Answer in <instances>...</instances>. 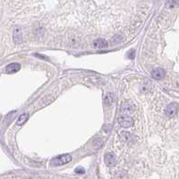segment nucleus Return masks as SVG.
Instances as JSON below:
<instances>
[{"label": "nucleus", "instance_id": "11", "mask_svg": "<svg viewBox=\"0 0 179 179\" xmlns=\"http://www.w3.org/2000/svg\"><path fill=\"white\" fill-rule=\"evenodd\" d=\"M115 97H114V95L112 94V93H108L107 96H106V98H105V102H106V104L107 105H111L112 103H113L114 101H115V98H114Z\"/></svg>", "mask_w": 179, "mask_h": 179}, {"label": "nucleus", "instance_id": "1", "mask_svg": "<svg viewBox=\"0 0 179 179\" xmlns=\"http://www.w3.org/2000/svg\"><path fill=\"white\" fill-rule=\"evenodd\" d=\"M71 160H72V156L70 154H64L52 158L50 164L52 166H62L69 163Z\"/></svg>", "mask_w": 179, "mask_h": 179}, {"label": "nucleus", "instance_id": "17", "mask_svg": "<svg viewBox=\"0 0 179 179\" xmlns=\"http://www.w3.org/2000/svg\"><path fill=\"white\" fill-rule=\"evenodd\" d=\"M76 172H79V173H83L84 170L83 168H76Z\"/></svg>", "mask_w": 179, "mask_h": 179}, {"label": "nucleus", "instance_id": "10", "mask_svg": "<svg viewBox=\"0 0 179 179\" xmlns=\"http://www.w3.org/2000/svg\"><path fill=\"white\" fill-rule=\"evenodd\" d=\"M28 118H29V115L27 113H23L22 115H20V116L18 117V120H17V124L23 125L26 121L28 120Z\"/></svg>", "mask_w": 179, "mask_h": 179}, {"label": "nucleus", "instance_id": "12", "mask_svg": "<svg viewBox=\"0 0 179 179\" xmlns=\"http://www.w3.org/2000/svg\"><path fill=\"white\" fill-rule=\"evenodd\" d=\"M179 4V0H168V7L173 8L176 5H177Z\"/></svg>", "mask_w": 179, "mask_h": 179}, {"label": "nucleus", "instance_id": "9", "mask_svg": "<svg viewBox=\"0 0 179 179\" xmlns=\"http://www.w3.org/2000/svg\"><path fill=\"white\" fill-rule=\"evenodd\" d=\"M105 163L108 167H112L116 163V157L113 153H107L105 155Z\"/></svg>", "mask_w": 179, "mask_h": 179}, {"label": "nucleus", "instance_id": "2", "mask_svg": "<svg viewBox=\"0 0 179 179\" xmlns=\"http://www.w3.org/2000/svg\"><path fill=\"white\" fill-rule=\"evenodd\" d=\"M117 120L121 126L124 128H130L132 126V124H134V120H132V118L125 114L118 116Z\"/></svg>", "mask_w": 179, "mask_h": 179}, {"label": "nucleus", "instance_id": "4", "mask_svg": "<svg viewBox=\"0 0 179 179\" xmlns=\"http://www.w3.org/2000/svg\"><path fill=\"white\" fill-rule=\"evenodd\" d=\"M121 110L125 114H132L135 110V105L131 102H125L122 105Z\"/></svg>", "mask_w": 179, "mask_h": 179}, {"label": "nucleus", "instance_id": "16", "mask_svg": "<svg viewBox=\"0 0 179 179\" xmlns=\"http://www.w3.org/2000/svg\"><path fill=\"white\" fill-rule=\"evenodd\" d=\"M134 55H135V51H134V49L130 50V51L128 52V54H127L128 57H129V58H131V59L134 58Z\"/></svg>", "mask_w": 179, "mask_h": 179}, {"label": "nucleus", "instance_id": "8", "mask_svg": "<svg viewBox=\"0 0 179 179\" xmlns=\"http://www.w3.org/2000/svg\"><path fill=\"white\" fill-rule=\"evenodd\" d=\"M93 45L95 49H106L108 48V43L104 39H98L96 41H94Z\"/></svg>", "mask_w": 179, "mask_h": 179}, {"label": "nucleus", "instance_id": "5", "mask_svg": "<svg viewBox=\"0 0 179 179\" xmlns=\"http://www.w3.org/2000/svg\"><path fill=\"white\" fill-rule=\"evenodd\" d=\"M20 69H21V65H20V64L12 63L6 66L5 69V72L6 73V74H15V73H17Z\"/></svg>", "mask_w": 179, "mask_h": 179}, {"label": "nucleus", "instance_id": "13", "mask_svg": "<svg viewBox=\"0 0 179 179\" xmlns=\"http://www.w3.org/2000/svg\"><path fill=\"white\" fill-rule=\"evenodd\" d=\"M129 137H130V134H129V132H121V138H122V140L124 142H127Z\"/></svg>", "mask_w": 179, "mask_h": 179}, {"label": "nucleus", "instance_id": "7", "mask_svg": "<svg viewBox=\"0 0 179 179\" xmlns=\"http://www.w3.org/2000/svg\"><path fill=\"white\" fill-rule=\"evenodd\" d=\"M166 75V72L162 68H155L151 72V76L156 80H160V79L164 78Z\"/></svg>", "mask_w": 179, "mask_h": 179}, {"label": "nucleus", "instance_id": "3", "mask_svg": "<svg viewBox=\"0 0 179 179\" xmlns=\"http://www.w3.org/2000/svg\"><path fill=\"white\" fill-rule=\"evenodd\" d=\"M177 109H178L177 103L172 102L167 106V108H166V109H165V113L169 116H175L176 114Z\"/></svg>", "mask_w": 179, "mask_h": 179}, {"label": "nucleus", "instance_id": "6", "mask_svg": "<svg viewBox=\"0 0 179 179\" xmlns=\"http://www.w3.org/2000/svg\"><path fill=\"white\" fill-rule=\"evenodd\" d=\"M13 38L15 43H21L23 41V31L20 27H15L14 29V33H13Z\"/></svg>", "mask_w": 179, "mask_h": 179}, {"label": "nucleus", "instance_id": "14", "mask_svg": "<svg viewBox=\"0 0 179 179\" xmlns=\"http://www.w3.org/2000/svg\"><path fill=\"white\" fill-rule=\"evenodd\" d=\"M122 41H123V37L120 35H116L113 39H112V42H114V43H119Z\"/></svg>", "mask_w": 179, "mask_h": 179}, {"label": "nucleus", "instance_id": "18", "mask_svg": "<svg viewBox=\"0 0 179 179\" xmlns=\"http://www.w3.org/2000/svg\"><path fill=\"white\" fill-rule=\"evenodd\" d=\"M1 117H2V116H0V120H1Z\"/></svg>", "mask_w": 179, "mask_h": 179}, {"label": "nucleus", "instance_id": "15", "mask_svg": "<svg viewBox=\"0 0 179 179\" xmlns=\"http://www.w3.org/2000/svg\"><path fill=\"white\" fill-rule=\"evenodd\" d=\"M93 144L95 145V147L97 149H98V148H100L102 146V141L100 140V139H96V140L93 142Z\"/></svg>", "mask_w": 179, "mask_h": 179}]
</instances>
